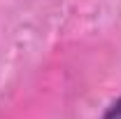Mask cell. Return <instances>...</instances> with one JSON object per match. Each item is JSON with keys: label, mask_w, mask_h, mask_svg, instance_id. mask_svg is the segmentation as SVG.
Segmentation results:
<instances>
[{"label": "cell", "mask_w": 121, "mask_h": 119, "mask_svg": "<svg viewBox=\"0 0 121 119\" xmlns=\"http://www.w3.org/2000/svg\"><path fill=\"white\" fill-rule=\"evenodd\" d=\"M103 119H121V98L109 105V110L105 112V117H103Z\"/></svg>", "instance_id": "6da1fadb"}]
</instances>
